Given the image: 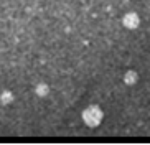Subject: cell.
<instances>
[{"label":"cell","mask_w":150,"mask_h":145,"mask_svg":"<svg viewBox=\"0 0 150 145\" xmlns=\"http://www.w3.org/2000/svg\"><path fill=\"white\" fill-rule=\"evenodd\" d=\"M102 117H104V112L99 105H89L83 110V120L88 127H97L102 122Z\"/></svg>","instance_id":"6da1fadb"},{"label":"cell","mask_w":150,"mask_h":145,"mask_svg":"<svg viewBox=\"0 0 150 145\" xmlns=\"http://www.w3.org/2000/svg\"><path fill=\"white\" fill-rule=\"evenodd\" d=\"M122 25L125 26V28H129V30H135V28H139V25H140V17H139L135 12H129V13L124 15Z\"/></svg>","instance_id":"7a4b0ae2"},{"label":"cell","mask_w":150,"mask_h":145,"mask_svg":"<svg viewBox=\"0 0 150 145\" xmlns=\"http://www.w3.org/2000/svg\"><path fill=\"white\" fill-rule=\"evenodd\" d=\"M137 81H139L137 71H134V69L125 71V74H124V83L127 84V86H134V84H137Z\"/></svg>","instance_id":"3957f363"},{"label":"cell","mask_w":150,"mask_h":145,"mask_svg":"<svg viewBox=\"0 0 150 145\" xmlns=\"http://www.w3.org/2000/svg\"><path fill=\"white\" fill-rule=\"evenodd\" d=\"M35 94L38 97H46L50 94V86L46 83H40L35 86Z\"/></svg>","instance_id":"277c9868"},{"label":"cell","mask_w":150,"mask_h":145,"mask_svg":"<svg viewBox=\"0 0 150 145\" xmlns=\"http://www.w3.org/2000/svg\"><path fill=\"white\" fill-rule=\"evenodd\" d=\"M13 102V92L10 91H4L2 94H0V104L2 105H8Z\"/></svg>","instance_id":"5b68a950"}]
</instances>
